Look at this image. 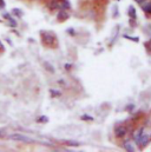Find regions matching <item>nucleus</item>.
I'll use <instances>...</instances> for the list:
<instances>
[{
  "instance_id": "nucleus-1",
  "label": "nucleus",
  "mask_w": 151,
  "mask_h": 152,
  "mask_svg": "<svg viewBox=\"0 0 151 152\" xmlns=\"http://www.w3.org/2000/svg\"><path fill=\"white\" fill-rule=\"evenodd\" d=\"M10 139L14 140V142H26V143H31L32 139L26 137V136H23V134H19V133H15V134H11L10 136Z\"/></svg>"
},
{
  "instance_id": "nucleus-2",
  "label": "nucleus",
  "mask_w": 151,
  "mask_h": 152,
  "mask_svg": "<svg viewBox=\"0 0 151 152\" xmlns=\"http://www.w3.org/2000/svg\"><path fill=\"white\" fill-rule=\"evenodd\" d=\"M126 133H128V129H126V126H124V125H119V126H117L116 130H114V134H116V137H118V138L124 137Z\"/></svg>"
},
{
  "instance_id": "nucleus-3",
  "label": "nucleus",
  "mask_w": 151,
  "mask_h": 152,
  "mask_svg": "<svg viewBox=\"0 0 151 152\" xmlns=\"http://www.w3.org/2000/svg\"><path fill=\"white\" fill-rule=\"evenodd\" d=\"M149 139H150V136L147 134V133H143V136H142V138H141L138 145H139L141 148H145V146L148 145V143H149Z\"/></svg>"
},
{
  "instance_id": "nucleus-4",
  "label": "nucleus",
  "mask_w": 151,
  "mask_h": 152,
  "mask_svg": "<svg viewBox=\"0 0 151 152\" xmlns=\"http://www.w3.org/2000/svg\"><path fill=\"white\" fill-rule=\"evenodd\" d=\"M43 40H44L45 44H47V45H52L54 38H53V36L50 34V33H43Z\"/></svg>"
},
{
  "instance_id": "nucleus-5",
  "label": "nucleus",
  "mask_w": 151,
  "mask_h": 152,
  "mask_svg": "<svg viewBox=\"0 0 151 152\" xmlns=\"http://www.w3.org/2000/svg\"><path fill=\"white\" fill-rule=\"evenodd\" d=\"M143 133H144V127H141V129L135 133L133 139H135V143H136V144H138V143H139V140H141V138H142Z\"/></svg>"
},
{
  "instance_id": "nucleus-6",
  "label": "nucleus",
  "mask_w": 151,
  "mask_h": 152,
  "mask_svg": "<svg viewBox=\"0 0 151 152\" xmlns=\"http://www.w3.org/2000/svg\"><path fill=\"white\" fill-rule=\"evenodd\" d=\"M128 14H129V17H130L132 20L136 19V10H135L133 6H130V7H129V10H128Z\"/></svg>"
},
{
  "instance_id": "nucleus-7",
  "label": "nucleus",
  "mask_w": 151,
  "mask_h": 152,
  "mask_svg": "<svg viewBox=\"0 0 151 152\" xmlns=\"http://www.w3.org/2000/svg\"><path fill=\"white\" fill-rule=\"evenodd\" d=\"M48 7L51 10H56V8H60V2L58 0H52L50 4H48Z\"/></svg>"
},
{
  "instance_id": "nucleus-8",
  "label": "nucleus",
  "mask_w": 151,
  "mask_h": 152,
  "mask_svg": "<svg viewBox=\"0 0 151 152\" xmlns=\"http://www.w3.org/2000/svg\"><path fill=\"white\" fill-rule=\"evenodd\" d=\"M67 18H69V14H67V12H65V10H62L58 13V19L59 20H66Z\"/></svg>"
},
{
  "instance_id": "nucleus-9",
  "label": "nucleus",
  "mask_w": 151,
  "mask_h": 152,
  "mask_svg": "<svg viewBox=\"0 0 151 152\" xmlns=\"http://www.w3.org/2000/svg\"><path fill=\"white\" fill-rule=\"evenodd\" d=\"M142 7H143V10H144L145 13H151V2H149V1L144 2L142 5Z\"/></svg>"
},
{
  "instance_id": "nucleus-10",
  "label": "nucleus",
  "mask_w": 151,
  "mask_h": 152,
  "mask_svg": "<svg viewBox=\"0 0 151 152\" xmlns=\"http://www.w3.org/2000/svg\"><path fill=\"white\" fill-rule=\"evenodd\" d=\"M124 149L128 150V151H131V152L135 151V146H133L130 142H125V143H124Z\"/></svg>"
},
{
  "instance_id": "nucleus-11",
  "label": "nucleus",
  "mask_w": 151,
  "mask_h": 152,
  "mask_svg": "<svg viewBox=\"0 0 151 152\" xmlns=\"http://www.w3.org/2000/svg\"><path fill=\"white\" fill-rule=\"evenodd\" d=\"M124 38L125 39H129V40H132V41H138V38H136V37H130V36H124Z\"/></svg>"
},
{
  "instance_id": "nucleus-12",
  "label": "nucleus",
  "mask_w": 151,
  "mask_h": 152,
  "mask_svg": "<svg viewBox=\"0 0 151 152\" xmlns=\"http://www.w3.org/2000/svg\"><path fill=\"white\" fill-rule=\"evenodd\" d=\"M47 120H48V119H47L46 117H40V118L38 119V121H47Z\"/></svg>"
},
{
  "instance_id": "nucleus-13",
  "label": "nucleus",
  "mask_w": 151,
  "mask_h": 152,
  "mask_svg": "<svg viewBox=\"0 0 151 152\" xmlns=\"http://www.w3.org/2000/svg\"><path fill=\"white\" fill-rule=\"evenodd\" d=\"M135 1H136L137 4H139V5H143V4H144V2H147L148 0H135Z\"/></svg>"
},
{
  "instance_id": "nucleus-14",
  "label": "nucleus",
  "mask_w": 151,
  "mask_h": 152,
  "mask_svg": "<svg viewBox=\"0 0 151 152\" xmlns=\"http://www.w3.org/2000/svg\"><path fill=\"white\" fill-rule=\"evenodd\" d=\"M13 12H14V13H15V14H17V15H21V12H20V11H19V10H18V8H15V10H14V11H13Z\"/></svg>"
},
{
  "instance_id": "nucleus-15",
  "label": "nucleus",
  "mask_w": 151,
  "mask_h": 152,
  "mask_svg": "<svg viewBox=\"0 0 151 152\" xmlns=\"http://www.w3.org/2000/svg\"><path fill=\"white\" fill-rule=\"evenodd\" d=\"M83 119H90V120H92V118H91V117H87V115H84Z\"/></svg>"
},
{
  "instance_id": "nucleus-16",
  "label": "nucleus",
  "mask_w": 151,
  "mask_h": 152,
  "mask_svg": "<svg viewBox=\"0 0 151 152\" xmlns=\"http://www.w3.org/2000/svg\"><path fill=\"white\" fill-rule=\"evenodd\" d=\"M4 6H5V4H4V1H2V0H0V7L2 8Z\"/></svg>"
},
{
  "instance_id": "nucleus-17",
  "label": "nucleus",
  "mask_w": 151,
  "mask_h": 152,
  "mask_svg": "<svg viewBox=\"0 0 151 152\" xmlns=\"http://www.w3.org/2000/svg\"><path fill=\"white\" fill-rule=\"evenodd\" d=\"M0 50H4V45L1 44V41H0Z\"/></svg>"
},
{
  "instance_id": "nucleus-18",
  "label": "nucleus",
  "mask_w": 151,
  "mask_h": 152,
  "mask_svg": "<svg viewBox=\"0 0 151 152\" xmlns=\"http://www.w3.org/2000/svg\"><path fill=\"white\" fill-rule=\"evenodd\" d=\"M4 134V131H0V136H2Z\"/></svg>"
},
{
  "instance_id": "nucleus-19",
  "label": "nucleus",
  "mask_w": 151,
  "mask_h": 152,
  "mask_svg": "<svg viewBox=\"0 0 151 152\" xmlns=\"http://www.w3.org/2000/svg\"><path fill=\"white\" fill-rule=\"evenodd\" d=\"M149 47H150V48H151V40H150V41H149Z\"/></svg>"
}]
</instances>
